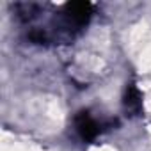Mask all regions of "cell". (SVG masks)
Wrapping results in <instances>:
<instances>
[{
    "label": "cell",
    "mask_w": 151,
    "mask_h": 151,
    "mask_svg": "<svg viewBox=\"0 0 151 151\" xmlns=\"http://www.w3.org/2000/svg\"><path fill=\"white\" fill-rule=\"evenodd\" d=\"M64 14L68 16L69 23H73L75 27H82L89 22L91 13H93V6L89 2H69L64 6Z\"/></svg>",
    "instance_id": "6da1fadb"
},
{
    "label": "cell",
    "mask_w": 151,
    "mask_h": 151,
    "mask_svg": "<svg viewBox=\"0 0 151 151\" xmlns=\"http://www.w3.org/2000/svg\"><path fill=\"white\" fill-rule=\"evenodd\" d=\"M75 124H77V130L84 140H94L101 130L100 124L91 117L89 112H80L77 116V119H75Z\"/></svg>",
    "instance_id": "7a4b0ae2"
},
{
    "label": "cell",
    "mask_w": 151,
    "mask_h": 151,
    "mask_svg": "<svg viewBox=\"0 0 151 151\" xmlns=\"http://www.w3.org/2000/svg\"><path fill=\"white\" fill-rule=\"evenodd\" d=\"M124 105H126L130 110H133V112H139V110H140V94H139V91H137V87H135L133 84H130L128 89H126Z\"/></svg>",
    "instance_id": "3957f363"
}]
</instances>
